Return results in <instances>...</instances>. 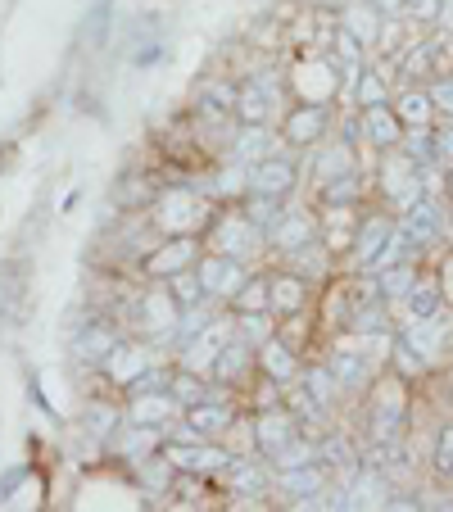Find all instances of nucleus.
I'll return each instance as SVG.
<instances>
[{
  "instance_id": "7c9ffc66",
  "label": "nucleus",
  "mask_w": 453,
  "mask_h": 512,
  "mask_svg": "<svg viewBox=\"0 0 453 512\" xmlns=\"http://www.w3.org/2000/svg\"><path fill=\"white\" fill-rule=\"evenodd\" d=\"M164 209H168V213H159V223H168V227H182V223H186V213L195 209V200H191V195H186V191H173V195H168V200H164Z\"/></svg>"
},
{
  "instance_id": "58836bf2",
  "label": "nucleus",
  "mask_w": 453,
  "mask_h": 512,
  "mask_svg": "<svg viewBox=\"0 0 453 512\" xmlns=\"http://www.w3.org/2000/svg\"><path fill=\"white\" fill-rule=\"evenodd\" d=\"M404 150H408V155H413V159H422V164H426V159H440V155H435V145H431V136H426V132L408 136V145H404Z\"/></svg>"
},
{
  "instance_id": "c85d7f7f",
  "label": "nucleus",
  "mask_w": 453,
  "mask_h": 512,
  "mask_svg": "<svg viewBox=\"0 0 453 512\" xmlns=\"http://www.w3.org/2000/svg\"><path fill=\"white\" fill-rule=\"evenodd\" d=\"M191 250H195L191 241H177V245H168L164 254H155V259H150V268H155V272H177V268H186V263H191Z\"/></svg>"
},
{
  "instance_id": "b1692460",
  "label": "nucleus",
  "mask_w": 453,
  "mask_h": 512,
  "mask_svg": "<svg viewBox=\"0 0 453 512\" xmlns=\"http://www.w3.org/2000/svg\"><path fill=\"white\" fill-rule=\"evenodd\" d=\"M173 413V404H168L164 395H141L132 404V422H141V426H150V422H164V417Z\"/></svg>"
},
{
  "instance_id": "ddd939ff",
  "label": "nucleus",
  "mask_w": 453,
  "mask_h": 512,
  "mask_svg": "<svg viewBox=\"0 0 453 512\" xmlns=\"http://www.w3.org/2000/svg\"><path fill=\"white\" fill-rule=\"evenodd\" d=\"M245 363H250V345H245V340H227V345L218 349V358H213V372H218L222 381H232L245 372Z\"/></svg>"
},
{
  "instance_id": "72a5a7b5",
  "label": "nucleus",
  "mask_w": 453,
  "mask_h": 512,
  "mask_svg": "<svg viewBox=\"0 0 453 512\" xmlns=\"http://www.w3.org/2000/svg\"><path fill=\"white\" fill-rule=\"evenodd\" d=\"M435 472L453 476V426H444L440 440H435Z\"/></svg>"
},
{
  "instance_id": "c756f323",
  "label": "nucleus",
  "mask_w": 453,
  "mask_h": 512,
  "mask_svg": "<svg viewBox=\"0 0 453 512\" xmlns=\"http://www.w3.org/2000/svg\"><path fill=\"white\" fill-rule=\"evenodd\" d=\"M232 485H236V490H245V494H263L268 476H263L254 463H232Z\"/></svg>"
},
{
  "instance_id": "9b49d317",
  "label": "nucleus",
  "mask_w": 453,
  "mask_h": 512,
  "mask_svg": "<svg viewBox=\"0 0 453 512\" xmlns=\"http://www.w3.org/2000/svg\"><path fill=\"white\" fill-rule=\"evenodd\" d=\"M363 132H367V141H372V145H395L399 141V114L372 105V109H367V118H363Z\"/></svg>"
},
{
  "instance_id": "4be33fe9",
  "label": "nucleus",
  "mask_w": 453,
  "mask_h": 512,
  "mask_svg": "<svg viewBox=\"0 0 453 512\" xmlns=\"http://www.w3.org/2000/svg\"><path fill=\"white\" fill-rule=\"evenodd\" d=\"M222 345H227V322L209 327V331H204V340H195V345H191V368H200V363H213Z\"/></svg>"
},
{
  "instance_id": "393cba45",
  "label": "nucleus",
  "mask_w": 453,
  "mask_h": 512,
  "mask_svg": "<svg viewBox=\"0 0 453 512\" xmlns=\"http://www.w3.org/2000/svg\"><path fill=\"white\" fill-rule=\"evenodd\" d=\"M272 241H277L281 250H304V245H309V223H304V218L277 223V227H272Z\"/></svg>"
},
{
  "instance_id": "4468645a",
  "label": "nucleus",
  "mask_w": 453,
  "mask_h": 512,
  "mask_svg": "<svg viewBox=\"0 0 453 512\" xmlns=\"http://www.w3.org/2000/svg\"><path fill=\"white\" fill-rule=\"evenodd\" d=\"M268 150H272V141L263 132V123H250L241 132V141H236V159L241 164H259V159H268Z\"/></svg>"
},
{
  "instance_id": "ea45409f",
  "label": "nucleus",
  "mask_w": 453,
  "mask_h": 512,
  "mask_svg": "<svg viewBox=\"0 0 453 512\" xmlns=\"http://www.w3.org/2000/svg\"><path fill=\"white\" fill-rule=\"evenodd\" d=\"M404 10L417 14V19H440V0H408Z\"/></svg>"
},
{
  "instance_id": "4c0bfd02",
  "label": "nucleus",
  "mask_w": 453,
  "mask_h": 512,
  "mask_svg": "<svg viewBox=\"0 0 453 512\" xmlns=\"http://www.w3.org/2000/svg\"><path fill=\"white\" fill-rule=\"evenodd\" d=\"M431 105L440 109V114L453 118V78H440V82H435V87H431Z\"/></svg>"
},
{
  "instance_id": "a878e982",
  "label": "nucleus",
  "mask_w": 453,
  "mask_h": 512,
  "mask_svg": "<svg viewBox=\"0 0 453 512\" xmlns=\"http://www.w3.org/2000/svg\"><path fill=\"white\" fill-rule=\"evenodd\" d=\"M299 304H304V281L286 277V281H277V286H272V309H277V313H295Z\"/></svg>"
},
{
  "instance_id": "cd10ccee",
  "label": "nucleus",
  "mask_w": 453,
  "mask_h": 512,
  "mask_svg": "<svg viewBox=\"0 0 453 512\" xmlns=\"http://www.w3.org/2000/svg\"><path fill=\"white\" fill-rule=\"evenodd\" d=\"M236 309H241V313L272 309V286H263V281H250V286H241V290H236Z\"/></svg>"
},
{
  "instance_id": "c9c22d12",
  "label": "nucleus",
  "mask_w": 453,
  "mask_h": 512,
  "mask_svg": "<svg viewBox=\"0 0 453 512\" xmlns=\"http://www.w3.org/2000/svg\"><path fill=\"white\" fill-rule=\"evenodd\" d=\"M173 395L182 399V404H200V399H204V390H200V381H195L191 372H182V377L173 381Z\"/></svg>"
},
{
  "instance_id": "0eeeda50",
  "label": "nucleus",
  "mask_w": 453,
  "mask_h": 512,
  "mask_svg": "<svg viewBox=\"0 0 453 512\" xmlns=\"http://www.w3.org/2000/svg\"><path fill=\"white\" fill-rule=\"evenodd\" d=\"M322 127H327V109L304 105V109H295V114L286 118V141H295V145H313V141L322 136Z\"/></svg>"
},
{
  "instance_id": "5701e85b",
  "label": "nucleus",
  "mask_w": 453,
  "mask_h": 512,
  "mask_svg": "<svg viewBox=\"0 0 453 512\" xmlns=\"http://www.w3.org/2000/svg\"><path fill=\"white\" fill-rule=\"evenodd\" d=\"M408 313H413V322H426L440 313V290L435 286H417L408 290Z\"/></svg>"
},
{
  "instance_id": "2eb2a0df",
  "label": "nucleus",
  "mask_w": 453,
  "mask_h": 512,
  "mask_svg": "<svg viewBox=\"0 0 453 512\" xmlns=\"http://www.w3.org/2000/svg\"><path fill=\"white\" fill-rule=\"evenodd\" d=\"M376 499H386V481H381V472H363L354 481V490H345L349 508H372Z\"/></svg>"
},
{
  "instance_id": "9d476101",
  "label": "nucleus",
  "mask_w": 453,
  "mask_h": 512,
  "mask_svg": "<svg viewBox=\"0 0 453 512\" xmlns=\"http://www.w3.org/2000/svg\"><path fill=\"white\" fill-rule=\"evenodd\" d=\"M281 485H286V494H295V499H318L322 490V467H281Z\"/></svg>"
},
{
  "instance_id": "49530a36",
  "label": "nucleus",
  "mask_w": 453,
  "mask_h": 512,
  "mask_svg": "<svg viewBox=\"0 0 453 512\" xmlns=\"http://www.w3.org/2000/svg\"><path fill=\"white\" fill-rule=\"evenodd\" d=\"M449 186H453V177H449Z\"/></svg>"
},
{
  "instance_id": "423d86ee",
  "label": "nucleus",
  "mask_w": 453,
  "mask_h": 512,
  "mask_svg": "<svg viewBox=\"0 0 453 512\" xmlns=\"http://www.w3.org/2000/svg\"><path fill=\"white\" fill-rule=\"evenodd\" d=\"M295 186V164L286 159H259L254 164V191L259 195H286Z\"/></svg>"
},
{
  "instance_id": "f03ea898",
  "label": "nucleus",
  "mask_w": 453,
  "mask_h": 512,
  "mask_svg": "<svg viewBox=\"0 0 453 512\" xmlns=\"http://www.w3.org/2000/svg\"><path fill=\"white\" fill-rule=\"evenodd\" d=\"M195 277H200L204 290H213V295H236V290L245 286L241 259H227V254H213V259H204Z\"/></svg>"
},
{
  "instance_id": "20e7f679",
  "label": "nucleus",
  "mask_w": 453,
  "mask_h": 512,
  "mask_svg": "<svg viewBox=\"0 0 453 512\" xmlns=\"http://www.w3.org/2000/svg\"><path fill=\"white\" fill-rule=\"evenodd\" d=\"M272 100H277V91H272L268 78H250L241 91H236V114L245 118V123H263L272 109Z\"/></svg>"
},
{
  "instance_id": "e433bc0d",
  "label": "nucleus",
  "mask_w": 453,
  "mask_h": 512,
  "mask_svg": "<svg viewBox=\"0 0 453 512\" xmlns=\"http://www.w3.org/2000/svg\"><path fill=\"white\" fill-rule=\"evenodd\" d=\"M241 340H245V345H263V340H268V327H263L259 313H245V322H241Z\"/></svg>"
},
{
  "instance_id": "6e6552de",
  "label": "nucleus",
  "mask_w": 453,
  "mask_h": 512,
  "mask_svg": "<svg viewBox=\"0 0 453 512\" xmlns=\"http://www.w3.org/2000/svg\"><path fill=\"white\" fill-rule=\"evenodd\" d=\"M168 463L186 467V472H218V467H232V458L222 454V449H182V445H173L168 449Z\"/></svg>"
},
{
  "instance_id": "79ce46f5",
  "label": "nucleus",
  "mask_w": 453,
  "mask_h": 512,
  "mask_svg": "<svg viewBox=\"0 0 453 512\" xmlns=\"http://www.w3.org/2000/svg\"><path fill=\"white\" fill-rule=\"evenodd\" d=\"M435 155H440L444 164H453V127H449V132L440 136V141H435Z\"/></svg>"
},
{
  "instance_id": "412c9836",
  "label": "nucleus",
  "mask_w": 453,
  "mask_h": 512,
  "mask_svg": "<svg viewBox=\"0 0 453 512\" xmlns=\"http://www.w3.org/2000/svg\"><path fill=\"white\" fill-rule=\"evenodd\" d=\"M227 422H232V413H227L222 404H195V408H191V431H200V435L222 431Z\"/></svg>"
},
{
  "instance_id": "bb28decb",
  "label": "nucleus",
  "mask_w": 453,
  "mask_h": 512,
  "mask_svg": "<svg viewBox=\"0 0 453 512\" xmlns=\"http://www.w3.org/2000/svg\"><path fill=\"white\" fill-rule=\"evenodd\" d=\"M431 91H408L404 100H399V123H426V114H431Z\"/></svg>"
},
{
  "instance_id": "a211bd4d",
  "label": "nucleus",
  "mask_w": 453,
  "mask_h": 512,
  "mask_svg": "<svg viewBox=\"0 0 453 512\" xmlns=\"http://www.w3.org/2000/svg\"><path fill=\"white\" fill-rule=\"evenodd\" d=\"M408 286H413V268H381V277H376V295L381 300H399V295H408Z\"/></svg>"
},
{
  "instance_id": "6ab92c4d",
  "label": "nucleus",
  "mask_w": 453,
  "mask_h": 512,
  "mask_svg": "<svg viewBox=\"0 0 453 512\" xmlns=\"http://www.w3.org/2000/svg\"><path fill=\"white\" fill-rule=\"evenodd\" d=\"M345 23H349V32H354L358 41H372L376 28H381V14H376L372 5L363 0V5H349V10H345Z\"/></svg>"
},
{
  "instance_id": "f704fd0d",
  "label": "nucleus",
  "mask_w": 453,
  "mask_h": 512,
  "mask_svg": "<svg viewBox=\"0 0 453 512\" xmlns=\"http://www.w3.org/2000/svg\"><path fill=\"white\" fill-rule=\"evenodd\" d=\"M309 386L318 390V395H313V399H318V404H331V399H336V377H331V372L313 368V372H309Z\"/></svg>"
},
{
  "instance_id": "7ed1b4c3",
  "label": "nucleus",
  "mask_w": 453,
  "mask_h": 512,
  "mask_svg": "<svg viewBox=\"0 0 453 512\" xmlns=\"http://www.w3.org/2000/svg\"><path fill=\"white\" fill-rule=\"evenodd\" d=\"M390 236H395V223H386V218H367L363 232H358V241H354L358 263H367V268H381V254H386Z\"/></svg>"
},
{
  "instance_id": "37998d69",
  "label": "nucleus",
  "mask_w": 453,
  "mask_h": 512,
  "mask_svg": "<svg viewBox=\"0 0 453 512\" xmlns=\"http://www.w3.org/2000/svg\"><path fill=\"white\" fill-rule=\"evenodd\" d=\"M367 5H372L376 14H399L408 5V0H367Z\"/></svg>"
},
{
  "instance_id": "39448f33",
  "label": "nucleus",
  "mask_w": 453,
  "mask_h": 512,
  "mask_svg": "<svg viewBox=\"0 0 453 512\" xmlns=\"http://www.w3.org/2000/svg\"><path fill=\"white\" fill-rule=\"evenodd\" d=\"M295 445V422L286 413H263L259 417V449L272 458H281L286 449Z\"/></svg>"
},
{
  "instance_id": "473e14b6",
  "label": "nucleus",
  "mask_w": 453,
  "mask_h": 512,
  "mask_svg": "<svg viewBox=\"0 0 453 512\" xmlns=\"http://www.w3.org/2000/svg\"><path fill=\"white\" fill-rule=\"evenodd\" d=\"M173 300L186 304V309H191V304H200L204 300V281L200 277H186V272H182V277L173 281Z\"/></svg>"
},
{
  "instance_id": "1a4fd4ad",
  "label": "nucleus",
  "mask_w": 453,
  "mask_h": 512,
  "mask_svg": "<svg viewBox=\"0 0 453 512\" xmlns=\"http://www.w3.org/2000/svg\"><path fill=\"white\" fill-rule=\"evenodd\" d=\"M331 377H336V386L345 390H363L367 377H372V368H367L358 354H349V349H340L336 358H331Z\"/></svg>"
},
{
  "instance_id": "a19ab883",
  "label": "nucleus",
  "mask_w": 453,
  "mask_h": 512,
  "mask_svg": "<svg viewBox=\"0 0 453 512\" xmlns=\"http://www.w3.org/2000/svg\"><path fill=\"white\" fill-rule=\"evenodd\" d=\"M354 191H358L354 182H331V186H327V195H331V200H354Z\"/></svg>"
},
{
  "instance_id": "f3484780",
  "label": "nucleus",
  "mask_w": 453,
  "mask_h": 512,
  "mask_svg": "<svg viewBox=\"0 0 453 512\" xmlns=\"http://www.w3.org/2000/svg\"><path fill=\"white\" fill-rule=\"evenodd\" d=\"M263 368H268V377L290 381V377H295V358H290L286 345H277V340H263Z\"/></svg>"
},
{
  "instance_id": "dca6fc26",
  "label": "nucleus",
  "mask_w": 453,
  "mask_h": 512,
  "mask_svg": "<svg viewBox=\"0 0 453 512\" xmlns=\"http://www.w3.org/2000/svg\"><path fill=\"white\" fill-rule=\"evenodd\" d=\"M109 358H114V363H109V372H114V381H136L145 368H150V363H145V354H141V349H118V345H114V354H109Z\"/></svg>"
},
{
  "instance_id": "f8f14e48",
  "label": "nucleus",
  "mask_w": 453,
  "mask_h": 512,
  "mask_svg": "<svg viewBox=\"0 0 453 512\" xmlns=\"http://www.w3.org/2000/svg\"><path fill=\"white\" fill-rule=\"evenodd\" d=\"M404 232L413 236L417 245L431 241V236L440 232V213H435L431 204H417V200H413V204H408V218H404Z\"/></svg>"
},
{
  "instance_id": "f257e3e1",
  "label": "nucleus",
  "mask_w": 453,
  "mask_h": 512,
  "mask_svg": "<svg viewBox=\"0 0 453 512\" xmlns=\"http://www.w3.org/2000/svg\"><path fill=\"white\" fill-rule=\"evenodd\" d=\"M213 250L227 254V259H250V254L263 250V232L250 223V218H222L218 232H213Z\"/></svg>"
},
{
  "instance_id": "2f4dec72",
  "label": "nucleus",
  "mask_w": 453,
  "mask_h": 512,
  "mask_svg": "<svg viewBox=\"0 0 453 512\" xmlns=\"http://www.w3.org/2000/svg\"><path fill=\"white\" fill-rule=\"evenodd\" d=\"M381 100H386V82H381V73H376V68H367L363 73V82H358V105H381Z\"/></svg>"
},
{
  "instance_id": "a18cd8bd",
  "label": "nucleus",
  "mask_w": 453,
  "mask_h": 512,
  "mask_svg": "<svg viewBox=\"0 0 453 512\" xmlns=\"http://www.w3.org/2000/svg\"><path fill=\"white\" fill-rule=\"evenodd\" d=\"M440 23H449L453 28V0H440Z\"/></svg>"
},
{
  "instance_id": "c03bdc74",
  "label": "nucleus",
  "mask_w": 453,
  "mask_h": 512,
  "mask_svg": "<svg viewBox=\"0 0 453 512\" xmlns=\"http://www.w3.org/2000/svg\"><path fill=\"white\" fill-rule=\"evenodd\" d=\"M295 268H309L313 277H318V272H322V254H299V259H295Z\"/></svg>"
},
{
  "instance_id": "aec40b11",
  "label": "nucleus",
  "mask_w": 453,
  "mask_h": 512,
  "mask_svg": "<svg viewBox=\"0 0 453 512\" xmlns=\"http://www.w3.org/2000/svg\"><path fill=\"white\" fill-rule=\"evenodd\" d=\"M250 223L259 232H272L281 223V195H259L254 191V204H250Z\"/></svg>"
}]
</instances>
